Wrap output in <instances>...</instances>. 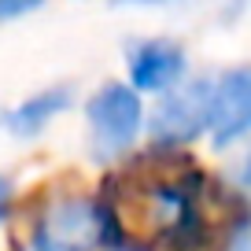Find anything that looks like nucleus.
Wrapping results in <instances>:
<instances>
[{
	"label": "nucleus",
	"instance_id": "f257e3e1",
	"mask_svg": "<svg viewBox=\"0 0 251 251\" xmlns=\"http://www.w3.org/2000/svg\"><path fill=\"white\" fill-rule=\"evenodd\" d=\"M126 226L107 200L59 196L30 226V251H107L126 244Z\"/></svg>",
	"mask_w": 251,
	"mask_h": 251
},
{
	"label": "nucleus",
	"instance_id": "f03ea898",
	"mask_svg": "<svg viewBox=\"0 0 251 251\" xmlns=\"http://www.w3.org/2000/svg\"><path fill=\"white\" fill-rule=\"evenodd\" d=\"M144 100L126 81H107L85 100V126H89V151L96 163H115L137 144L144 133Z\"/></svg>",
	"mask_w": 251,
	"mask_h": 251
},
{
	"label": "nucleus",
	"instance_id": "7ed1b4c3",
	"mask_svg": "<svg viewBox=\"0 0 251 251\" xmlns=\"http://www.w3.org/2000/svg\"><path fill=\"white\" fill-rule=\"evenodd\" d=\"M207 115H211V81L196 78L163 93V100L144 122H148V137L155 148L177 151L207 129Z\"/></svg>",
	"mask_w": 251,
	"mask_h": 251
},
{
	"label": "nucleus",
	"instance_id": "20e7f679",
	"mask_svg": "<svg viewBox=\"0 0 251 251\" xmlns=\"http://www.w3.org/2000/svg\"><path fill=\"white\" fill-rule=\"evenodd\" d=\"M207 133H211L214 148H229L251 133V63L233 67L218 81H211Z\"/></svg>",
	"mask_w": 251,
	"mask_h": 251
},
{
	"label": "nucleus",
	"instance_id": "39448f33",
	"mask_svg": "<svg viewBox=\"0 0 251 251\" xmlns=\"http://www.w3.org/2000/svg\"><path fill=\"white\" fill-rule=\"evenodd\" d=\"M126 71L133 93H170L185 78V48L166 37L137 41L126 52Z\"/></svg>",
	"mask_w": 251,
	"mask_h": 251
},
{
	"label": "nucleus",
	"instance_id": "423d86ee",
	"mask_svg": "<svg viewBox=\"0 0 251 251\" xmlns=\"http://www.w3.org/2000/svg\"><path fill=\"white\" fill-rule=\"evenodd\" d=\"M74 100H78V96H74L71 85H48V89H41V93L26 96L23 103H15V107L4 115V129H8L11 137H19V141H33V137H41L59 115H67V111L74 107Z\"/></svg>",
	"mask_w": 251,
	"mask_h": 251
},
{
	"label": "nucleus",
	"instance_id": "0eeeda50",
	"mask_svg": "<svg viewBox=\"0 0 251 251\" xmlns=\"http://www.w3.org/2000/svg\"><path fill=\"white\" fill-rule=\"evenodd\" d=\"M45 0H0V23H11V19H23L30 11H37Z\"/></svg>",
	"mask_w": 251,
	"mask_h": 251
},
{
	"label": "nucleus",
	"instance_id": "6e6552de",
	"mask_svg": "<svg viewBox=\"0 0 251 251\" xmlns=\"http://www.w3.org/2000/svg\"><path fill=\"white\" fill-rule=\"evenodd\" d=\"M11 207H15V185L8 174H0V226L11 218Z\"/></svg>",
	"mask_w": 251,
	"mask_h": 251
},
{
	"label": "nucleus",
	"instance_id": "1a4fd4ad",
	"mask_svg": "<svg viewBox=\"0 0 251 251\" xmlns=\"http://www.w3.org/2000/svg\"><path fill=\"white\" fill-rule=\"evenodd\" d=\"M115 8H159V4H174V0H111Z\"/></svg>",
	"mask_w": 251,
	"mask_h": 251
},
{
	"label": "nucleus",
	"instance_id": "9d476101",
	"mask_svg": "<svg viewBox=\"0 0 251 251\" xmlns=\"http://www.w3.org/2000/svg\"><path fill=\"white\" fill-rule=\"evenodd\" d=\"M240 181H244V185H251V155L244 159V166H240Z\"/></svg>",
	"mask_w": 251,
	"mask_h": 251
},
{
	"label": "nucleus",
	"instance_id": "9b49d317",
	"mask_svg": "<svg viewBox=\"0 0 251 251\" xmlns=\"http://www.w3.org/2000/svg\"><path fill=\"white\" fill-rule=\"evenodd\" d=\"M107 251H144V248H137V244H118V248H107Z\"/></svg>",
	"mask_w": 251,
	"mask_h": 251
}]
</instances>
